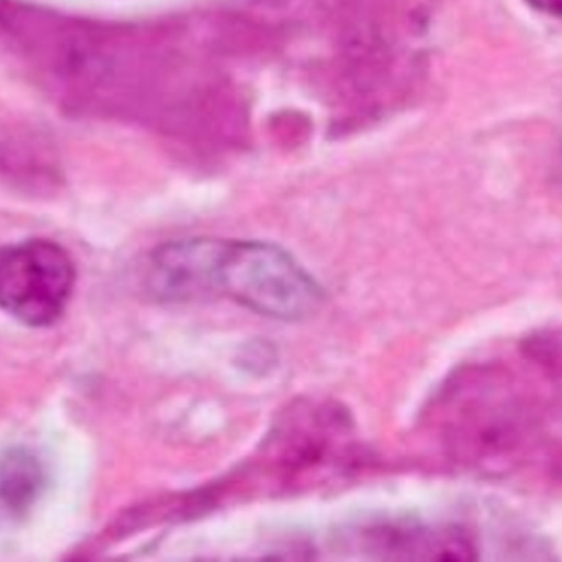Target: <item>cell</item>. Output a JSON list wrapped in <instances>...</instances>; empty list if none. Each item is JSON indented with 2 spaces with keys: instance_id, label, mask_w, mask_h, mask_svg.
Listing matches in <instances>:
<instances>
[{
  "instance_id": "obj_3",
  "label": "cell",
  "mask_w": 562,
  "mask_h": 562,
  "mask_svg": "<svg viewBox=\"0 0 562 562\" xmlns=\"http://www.w3.org/2000/svg\"><path fill=\"white\" fill-rule=\"evenodd\" d=\"M280 488L318 487L367 463L351 412L336 401H297L284 411L261 449Z\"/></svg>"
},
{
  "instance_id": "obj_5",
  "label": "cell",
  "mask_w": 562,
  "mask_h": 562,
  "mask_svg": "<svg viewBox=\"0 0 562 562\" xmlns=\"http://www.w3.org/2000/svg\"><path fill=\"white\" fill-rule=\"evenodd\" d=\"M362 547L371 555L395 561H470L476 551L457 527L398 518L372 522L360 532Z\"/></svg>"
},
{
  "instance_id": "obj_8",
  "label": "cell",
  "mask_w": 562,
  "mask_h": 562,
  "mask_svg": "<svg viewBox=\"0 0 562 562\" xmlns=\"http://www.w3.org/2000/svg\"><path fill=\"white\" fill-rule=\"evenodd\" d=\"M530 7L552 18H561L562 0H526Z\"/></svg>"
},
{
  "instance_id": "obj_4",
  "label": "cell",
  "mask_w": 562,
  "mask_h": 562,
  "mask_svg": "<svg viewBox=\"0 0 562 562\" xmlns=\"http://www.w3.org/2000/svg\"><path fill=\"white\" fill-rule=\"evenodd\" d=\"M75 285V261L56 241L27 239L0 249V310L24 326L59 322Z\"/></svg>"
},
{
  "instance_id": "obj_7",
  "label": "cell",
  "mask_w": 562,
  "mask_h": 562,
  "mask_svg": "<svg viewBox=\"0 0 562 562\" xmlns=\"http://www.w3.org/2000/svg\"><path fill=\"white\" fill-rule=\"evenodd\" d=\"M522 352L531 362L540 367L547 376L557 381L561 374V338L560 331L541 329L522 342Z\"/></svg>"
},
{
  "instance_id": "obj_2",
  "label": "cell",
  "mask_w": 562,
  "mask_h": 562,
  "mask_svg": "<svg viewBox=\"0 0 562 562\" xmlns=\"http://www.w3.org/2000/svg\"><path fill=\"white\" fill-rule=\"evenodd\" d=\"M422 426L450 462L501 472L536 449L544 415L536 394L506 366L472 363L446 378Z\"/></svg>"
},
{
  "instance_id": "obj_1",
  "label": "cell",
  "mask_w": 562,
  "mask_h": 562,
  "mask_svg": "<svg viewBox=\"0 0 562 562\" xmlns=\"http://www.w3.org/2000/svg\"><path fill=\"white\" fill-rule=\"evenodd\" d=\"M145 285L165 303L225 297L289 323L313 317L324 304L322 285L288 250L259 240L168 241L149 256Z\"/></svg>"
},
{
  "instance_id": "obj_6",
  "label": "cell",
  "mask_w": 562,
  "mask_h": 562,
  "mask_svg": "<svg viewBox=\"0 0 562 562\" xmlns=\"http://www.w3.org/2000/svg\"><path fill=\"white\" fill-rule=\"evenodd\" d=\"M47 484L42 459L32 450L14 448L0 457V516L21 518L41 498Z\"/></svg>"
}]
</instances>
